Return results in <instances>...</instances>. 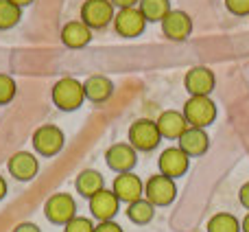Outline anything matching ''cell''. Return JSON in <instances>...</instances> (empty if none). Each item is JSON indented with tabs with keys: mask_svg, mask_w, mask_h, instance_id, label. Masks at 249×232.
<instances>
[{
	"mask_svg": "<svg viewBox=\"0 0 249 232\" xmlns=\"http://www.w3.org/2000/svg\"><path fill=\"white\" fill-rule=\"evenodd\" d=\"M51 99L61 112H74L83 105L86 101V92H83V83L72 77H64L53 86Z\"/></svg>",
	"mask_w": 249,
	"mask_h": 232,
	"instance_id": "6da1fadb",
	"label": "cell"
},
{
	"mask_svg": "<svg viewBox=\"0 0 249 232\" xmlns=\"http://www.w3.org/2000/svg\"><path fill=\"white\" fill-rule=\"evenodd\" d=\"M160 142H162V134H160L155 120L138 118L129 127V145L136 151H153Z\"/></svg>",
	"mask_w": 249,
	"mask_h": 232,
	"instance_id": "7a4b0ae2",
	"label": "cell"
},
{
	"mask_svg": "<svg viewBox=\"0 0 249 232\" xmlns=\"http://www.w3.org/2000/svg\"><path fill=\"white\" fill-rule=\"evenodd\" d=\"M184 116L190 127L206 129L214 123L216 118V105L210 97H190L184 105Z\"/></svg>",
	"mask_w": 249,
	"mask_h": 232,
	"instance_id": "3957f363",
	"label": "cell"
},
{
	"mask_svg": "<svg viewBox=\"0 0 249 232\" xmlns=\"http://www.w3.org/2000/svg\"><path fill=\"white\" fill-rule=\"evenodd\" d=\"M44 215H46V219L51 224L66 226L70 219L77 217V202L68 193H55L44 204Z\"/></svg>",
	"mask_w": 249,
	"mask_h": 232,
	"instance_id": "277c9868",
	"label": "cell"
},
{
	"mask_svg": "<svg viewBox=\"0 0 249 232\" xmlns=\"http://www.w3.org/2000/svg\"><path fill=\"white\" fill-rule=\"evenodd\" d=\"M66 136L57 125H42L33 132V149L44 158H53L64 149Z\"/></svg>",
	"mask_w": 249,
	"mask_h": 232,
	"instance_id": "5b68a950",
	"label": "cell"
},
{
	"mask_svg": "<svg viewBox=\"0 0 249 232\" xmlns=\"http://www.w3.org/2000/svg\"><path fill=\"white\" fill-rule=\"evenodd\" d=\"M144 197L149 199L153 206H168V204H173L177 197L175 180L162 175V173L151 175L144 184Z\"/></svg>",
	"mask_w": 249,
	"mask_h": 232,
	"instance_id": "8992f818",
	"label": "cell"
},
{
	"mask_svg": "<svg viewBox=\"0 0 249 232\" xmlns=\"http://www.w3.org/2000/svg\"><path fill=\"white\" fill-rule=\"evenodd\" d=\"M114 4L109 0H86L81 7V20L92 31H103L109 22H114Z\"/></svg>",
	"mask_w": 249,
	"mask_h": 232,
	"instance_id": "52a82bcc",
	"label": "cell"
},
{
	"mask_svg": "<svg viewBox=\"0 0 249 232\" xmlns=\"http://www.w3.org/2000/svg\"><path fill=\"white\" fill-rule=\"evenodd\" d=\"M144 29H146V20L138 7L118 9L116 16H114V31L121 38H138V35L144 33Z\"/></svg>",
	"mask_w": 249,
	"mask_h": 232,
	"instance_id": "ba28073f",
	"label": "cell"
},
{
	"mask_svg": "<svg viewBox=\"0 0 249 232\" xmlns=\"http://www.w3.org/2000/svg\"><path fill=\"white\" fill-rule=\"evenodd\" d=\"M160 24H162L164 38L173 39V42H184L193 33V18L181 9H171V13Z\"/></svg>",
	"mask_w": 249,
	"mask_h": 232,
	"instance_id": "9c48e42d",
	"label": "cell"
},
{
	"mask_svg": "<svg viewBox=\"0 0 249 232\" xmlns=\"http://www.w3.org/2000/svg\"><path fill=\"white\" fill-rule=\"evenodd\" d=\"M184 86L190 92V97H210V92L216 86V77L208 66H195L186 73Z\"/></svg>",
	"mask_w": 249,
	"mask_h": 232,
	"instance_id": "30bf717a",
	"label": "cell"
},
{
	"mask_svg": "<svg viewBox=\"0 0 249 232\" xmlns=\"http://www.w3.org/2000/svg\"><path fill=\"white\" fill-rule=\"evenodd\" d=\"M158 167H160V173H162V175L175 180V177L186 175V171H188V167H190V158L179 149V147H168V149H164L162 154H160Z\"/></svg>",
	"mask_w": 249,
	"mask_h": 232,
	"instance_id": "8fae6325",
	"label": "cell"
},
{
	"mask_svg": "<svg viewBox=\"0 0 249 232\" xmlns=\"http://www.w3.org/2000/svg\"><path fill=\"white\" fill-rule=\"evenodd\" d=\"M105 162L114 173H129L138 162V151L129 142H116L105 151Z\"/></svg>",
	"mask_w": 249,
	"mask_h": 232,
	"instance_id": "7c38bea8",
	"label": "cell"
},
{
	"mask_svg": "<svg viewBox=\"0 0 249 232\" xmlns=\"http://www.w3.org/2000/svg\"><path fill=\"white\" fill-rule=\"evenodd\" d=\"M112 191H114V195H116L121 202L131 204V202H136V199H142V195H144V184H142L140 177L133 175L131 171L129 173H118V175L114 177Z\"/></svg>",
	"mask_w": 249,
	"mask_h": 232,
	"instance_id": "4fadbf2b",
	"label": "cell"
},
{
	"mask_svg": "<svg viewBox=\"0 0 249 232\" xmlns=\"http://www.w3.org/2000/svg\"><path fill=\"white\" fill-rule=\"evenodd\" d=\"M7 169L18 182H29L37 175L39 171V162L31 151H16V154L9 158Z\"/></svg>",
	"mask_w": 249,
	"mask_h": 232,
	"instance_id": "5bb4252c",
	"label": "cell"
},
{
	"mask_svg": "<svg viewBox=\"0 0 249 232\" xmlns=\"http://www.w3.org/2000/svg\"><path fill=\"white\" fill-rule=\"evenodd\" d=\"M118 208H121V199L114 195V191L103 189L94 197H90V213L99 221H114Z\"/></svg>",
	"mask_w": 249,
	"mask_h": 232,
	"instance_id": "9a60e30c",
	"label": "cell"
},
{
	"mask_svg": "<svg viewBox=\"0 0 249 232\" xmlns=\"http://www.w3.org/2000/svg\"><path fill=\"white\" fill-rule=\"evenodd\" d=\"M155 125H158L162 138H168V140H173V138L179 140L181 134L190 127L184 112H177V110H166V112H162L158 116V120H155Z\"/></svg>",
	"mask_w": 249,
	"mask_h": 232,
	"instance_id": "2e32d148",
	"label": "cell"
},
{
	"mask_svg": "<svg viewBox=\"0 0 249 232\" xmlns=\"http://www.w3.org/2000/svg\"><path fill=\"white\" fill-rule=\"evenodd\" d=\"M179 149L184 151L188 158H195V155H203L210 147V138H208L206 129H199V127H188L184 134L179 136Z\"/></svg>",
	"mask_w": 249,
	"mask_h": 232,
	"instance_id": "e0dca14e",
	"label": "cell"
},
{
	"mask_svg": "<svg viewBox=\"0 0 249 232\" xmlns=\"http://www.w3.org/2000/svg\"><path fill=\"white\" fill-rule=\"evenodd\" d=\"M61 42L68 48H83L92 42V29L83 20H70L61 29Z\"/></svg>",
	"mask_w": 249,
	"mask_h": 232,
	"instance_id": "ac0fdd59",
	"label": "cell"
},
{
	"mask_svg": "<svg viewBox=\"0 0 249 232\" xmlns=\"http://www.w3.org/2000/svg\"><path fill=\"white\" fill-rule=\"evenodd\" d=\"M83 92H86V99H90L92 103H105L114 95V83L105 75H92L83 81Z\"/></svg>",
	"mask_w": 249,
	"mask_h": 232,
	"instance_id": "d6986e66",
	"label": "cell"
},
{
	"mask_svg": "<svg viewBox=\"0 0 249 232\" xmlns=\"http://www.w3.org/2000/svg\"><path fill=\"white\" fill-rule=\"evenodd\" d=\"M105 186V180L103 175H101L99 171H94V169H86V171H81L77 175V180H74V189H77V193L81 195V197H94L96 193H101Z\"/></svg>",
	"mask_w": 249,
	"mask_h": 232,
	"instance_id": "ffe728a7",
	"label": "cell"
},
{
	"mask_svg": "<svg viewBox=\"0 0 249 232\" xmlns=\"http://www.w3.org/2000/svg\"><path fill=\"white\" fill-rule=\"evenodd\" d=\"M127 217H129V221H131V224L144 226V224H149V221L155 217V206L146 197L136 199V202L127 204Z\"/></svg>",
	"mask_w": 249,
	"mask_h": 232,
	"instance_id": "44dd1931",
	"label": "cell"
},
{
	"mask_svg": "<svg viewBox=\"0 0 249 232\" xmlns=\"http://www.w3.org/2000/svg\"><path fill=\"white\" fill-rule=\"evenodd\" d=\"M138 9L146 22H162L171 13V0H140Z\"/></svg>",
	"mask_w": 249,
	"mask_h": 232,
	"instance_id": "7402d4cb",
	"label": "cell"
},
{
	"mask_svg": "<svg viewBox=\"0 0 249 232\" xmlns=\"http://www.w3.org/2000/svg\"><path fill=\"white\" fill-rule=\"evenodd\" d=\"M208 232H241V224L232 213H216L206 226Z\"/></svg>",
	"mask_w": 249,
	"mask_h": 232,
	"instance_id": "603a6c76",
	"label": "cell"
},
{
	"mask_svg": "<svg viewBox=\"0 0 249 232\" xmlns=\"http://www.w3.org/2000/svg\"><path fill=\"white\" fill-rule=\"evenodd\" d=\"M22 20V9L11 0H0V31H9Z\"/></svg>",
	"mask_w": 249,
	"mask_h": 232,
	"instance_id": "cb8c5ba5",
	"label": "cell"
},
{
	"mask_svg": "<svg viewBox=\"0 0 249 232\" xmlns=\"http://www.w3.org/2000/svg\"><path fill=\"white\" fill-rule=\"evenodd\" d=\"M18 92V86L16 81H13L9 75L0 73V105H7L13 101V97H16Z\"/></svg>",
	"mask_w": 249,
	"mask_h": 232,
	"instance_id": "d4e9b609",
	"label": "cell"
},
{
	"mask_svg": "<svg viewBox=\"0 0 249 232\" xmlns=\"http://www.w3.org/2000/svg\"><path fill=\"white\" fill-rule=\"evenodd\" d=\"M64 232H94V224L88 217H74L64 226Z\"/></svg>",
	"mask_w": 249,
	"mask_h": 232,
	"instance_id": "484cf974",
	"label": "cell"
},
{
	"mask_svg": "<svg viewBox=\"0 0 249 232\" xmlns=\"http://www.w3.org/2000/svg\"><path fill=\"white\" fill-rule=\"evenodd\" d=\"M225 7L234 16H249V0H225Z\"/></svg>",
	"mask_w": 249,
	"mask_h": 232,
	"instance_id": "4316f807",
	"label": "cell"
},
{
	"mask_svg": "<svg viewBox=\"0 0 249 232\" xmlns=\"http://www.w3.org/2000/svg\"><path fill=\"white\" fill-rule=\"evenodd\" d=\"M94 232H124L116 221H99L94 226Z\"/></svg>",
	"mask_w": 249,
	"mask_h": 232,
	"instance_id": "83f0119b",
	"label": "cell"
},
{
	"mask_svg": "<svg viewBox=\"0 0 249 232\" xmlns=\"http://www.w3.org/2000/svg\"><path fill=\"white\" fill-rule=\"evenodd\" d=\"M238 199H241V206L249 211V182H245V184L241 186V191H238Z\"/></svg>",
	"mask_w": 249,
	"mask_h": 232,
	"instance_id": "f1b7e54d",
	"label": "cell"
},
{
	"mask_svg": "<svg viewBox=\"0 0 249 232\" xmlns=\"http://www.w3.org/2000/svg\"><path fill=\"white\" fill-rule=\"evenodd\" d=\"M13 232H42V230L35 224H31V221H22V224H18L16 228H13Z\"/></svg>",
	"mask_w": 249,
	"mask_h": 232,
	"instance_id": "f546056e",
	"label": "cell"
},
{
	"mask_svg": "<svg viewBox=\"0 0 249 232\" xmlns=\"http://www.w3.org/2000/svg\"><path fill=\"white\" fill-rule=\"evenodd\" d=\"M109 2L114 4V9H131L136 7V4H140V0H109Z\"/></svg>",
	"mask_w": 249,
	"mask_h": 232,
	"instance_id": "4dcf8cb0",
	"label": "cell"
},
{
	"mask_svg": "<svg viewBox=\"0 0 249 232\" xmlns=\"http://www.w3.org/2000/svg\"><path fill=\"white\" fill-rule=\"evenodd\" d=\"M4 195H7V180L0 175V199H4Z\"/></svg>",
	"mask_w": 249,
	"mask_h": 232,
	"instance_id": "1f68e13d",
	"label": "cell"
},
{
	"mask_svg": "<svg viewBox=\"0 0 249 232\" xmlns=\"http://www.w3.org/2000/svg\"><path fill=\"white\" fill-rule=\"evenodd\" d=\"M11 2L16 4V7H20V9H22V7H29V4H33L35 0H11Z\"/></svg>",
	"mask_w": 249,
	"mask_h": 232,
	"instance_id": "d6a6232c",
	"label": "cell"
},
{
	"mask_svg": "<svg viewBox=\"0 0 249 232\" xmlns=\"http://www.w3.org/2000/svg\"><path fill=\"white\" fill-rule=\"evenodd\" d=\"M241 230H243V232H249V213L245 215V219L241 221Z\"/></svg>",
	"mask_w": 249,
	"mask_h": 232,
	"instance_id": "836d02e7",
	"label": "cell"
}]
</instances>
